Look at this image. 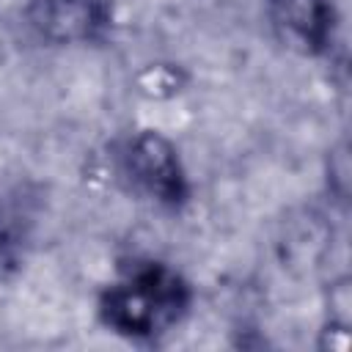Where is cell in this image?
<instances>
[{"label":"cell","mask_w":352,"mask_h":352,"mask_svg":"<svg viewBox=\"0 0 352 352\" xmlns=\"http://www.w3.org/2000/svg\"><path fill=\"white\" fill-rule=\"evenodd\" d=\"M30 19L55 41L85 38L99 22L94 0H30Z\"/></svg>","instance_id":"obj_3"},{"label":"cell","mask_w":352,"mask_h":352,"mask_svg":"<svg viewBox=\"0 0 352 352\" xmlns=\"http://www.w3.org/2000/svg\"><path fill=\"white\" fill-rule=\"evenodd\" d=\"M129 162H132V170L138 173V179L154 195H160L165 201H176L182 195V170H179L176 154L165 138H160L154 132H143L132 143Z\"/></svg>","instance_id":"obj_2"},{"label":"cell","mask_w":352,"mask_h":352,"mask_svg":"<svg viewBox=\"0 0 352 352\" xmlns=\"http://www.w3.org/2000/svg\"><path fill=\"white\" fill-rule=\"evenodd\" d=\"M275 8L294 33L311 44H322L327 30V8L322 0H275Z\"/></svg>","instance_id":"obj_4"},{"label":"cell","mask_w":352,"mask_h":352,"mask_svg":"<svg viewBox=\"0 0 352 352\" xmlns=\"http://www.w3.org/2000/svg\"><path fill=\"white\" fill-rule=\"evenodd\" d=\"M184 305L182 283L165 270H146L132 283L104 297V319L135 336H148L170 324Z\"/></svg>","instance_id":"obj_1"}]
</instances>
